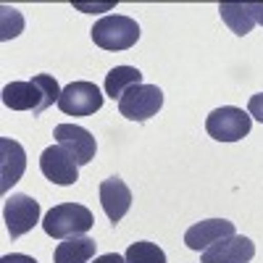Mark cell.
I'll return each mask as SVG.
<instances>
[{"mask_svg":"<svg viewBox=\"0 0 263 263\" xmlns=\"http://www.w3.org/2000/svg\"><path fill=\"white\" fill-rule=\"evenodd\" d=\"M95 224V218L90 213V208H84L79 203H61L53 205L45 218H42V229L53 239H69V237H79L84 232H90Z\"/></svg>","mask_w":263,"mask_h":263,"instance_id":"6da1fadb","label":"cell"},{"mask_svg":"<svg viewBox=\"0 0 263 263\" xmlns=\"http://www.w3.org/2000/svg\"><path fill=\"white\" fill-rule=\"evenodd\" d=\"M92 42L103 50H129L140 40V24L129 16H105L92 27Z\"/></svg>","mask_w":263,"mask_h":263,"instance_id":"7a4b0ae2","label":"cell"},{"mask_svg":"<svg viewBox=\"0 0 263 263\" xmlns=\"http://www.w3.org/2000/svg\"><path fill=\"white\" fill-rule=\"evenodd\" d=\"M250 124H253V119L248 111L234 108V105H224V108H216V111L208 114L205 132L216 142H237L250 135Z\"/></svg>","mask_w":263,"mask_h":263,"instance_id":"3957f363","label":"cell"},{"mask_svg":"<svg viewBox=\"0 0 263 263\" xmlns=\"http://www.w3.org/2000/svg\"><path fill=\"white\" fill-rule=\"evenodd\" d=\"M163 105V92L156 84H137L119 100V114L129 121H147Z\"/></svg>","mask_w":263,"mask_h":263,"instance_id":"277c9868","label":"cell"},{"mask_svg":"<svg viewBox=\"0 0 263 263\" xmlns=\"http://www.w3.org/2000/svg\"><path fill=\"white\" fill-rule=\"evenodd\" d=\"M58 108L66 116H92L103 108V92L95 82H71L63 87Z\"/></svg>","mask_w":263,"mask_h":263,"instance_id":"5b68a950","label":"cell"},{"mask_svg":"<svg viewBox=\"0 0 263 263\" xmlns=\"http://www.w3.org/2000/svg\"><path fill=\"white\" fill-rule=\"evenodd\" d=\"M3 221H6L11 239H18L21 234L34 229V224L40 221V203L34 197L21 195V192L11 195L6 200V208H3Z\"/></svg>","mask_w":263,"mask_h":263,"instance_id":"8992f818","label":"cell"},{"mask_svg":"<svg viewBox=\"0 0 263 263\" xmlns=\"http://www.w3.org/2000/svg\"><path fill=\"white\" fill-rule=\"evenodd\" d=\"M3 103L11 111H32V116H42L50 108L48 95L40 82H11L3 87Z\"/></svg>","mask_w":263,"mask_h":263,"instance_id":"52a82bcc","label":"cell"},{"mask_svg":"<svg viewBox=\"0 0 263 263\" xmlns=\"http://www.w3.org/2000/svg\"><path fill=\"white\" fill-rule=\"evenodd\" d=\"M40 171L45 174L53 184H61V187H69V184H74L79 179V163H77V158L66 147H61V145H50V147L42 150Z\"/></svg>","mask_w":263,"mask_h":263,"instance_id":"ba28073f","label":"cell"},{"mask_svg":"<svg viewBox=\"0 0 263 263\" xmlns=\"http://www.w3.org/2000/svg\"><path fill=\"white\" fill-rule=\"evenodd\" d=\"M255 255V242L242 234H232L224 237L221 242L211 245L208 250H203L200 260L203 263H250Z\"/></svg>","mask_w":263,"mask_h":263,"instance_id":"9c48e42d","label":"cell"},{"mask_svg":"<svg viewBox=\"0 0 263 263\" xmlns=\"http://www.w3.org/2000/svg\"><path fill=\"white\" fill-rule=\"evenodd\" d=\"M53 137L58 140L61 147H66V150L71 153L79 166L90 163V161L95 158L98 142H95V137H92L87 129H82V126H77V124H58L55 132H53Z\"/></svg>","mask_w":263,"mask_h":263,"instance_id":"30bf717a","label":"cell"},{"mask_svg":"<svg viewBox=\"0 0 263 263\" xmlns=\"http://www.w3.org/2000/svg\"><path fill=\"white\" fill-rule=\"evenodd\" d=\"M232 234H237L232 221H227V218H205V221H197L195 227L187 229L184 245L190 250H208L211 245L221 242L224 237H232Z\"/></svg>","mask_w":263,"mask_h":263,"instance_id":"8fae6325","label":"cell"},{"mask_svg":"<svg viewBox=\"0 0 263 263\" xmlns=\"http://www.w3.org/2000/svg\"><path fill=\"white\" fill-rule=\"evenodd\" d=\"M100 205L111 224H119L126 216V211L132 208V190L121 177H111L100 184Z\"/></svg>","mask_w":263,"mask_h":263,"instance_id":"7c38bea8","label":"cell"},{"mask_svg":"<svg viewBox=\"0 0 263 263\" xmlns=\"http://www.w3.org/2000/svg\"><path fill=\"white\" fill-rule=\"evenodd\" d=\"M27 168V153L16 140L3 137L0 140V190L8 192Z\"/></svg>","mask_w":263,"mask_h":263,"instance_id":"4fadbf2b","label":"cell"},{"mask_svg":"<svg viewBox=\"0 0 263 263\" xmlns=\"http://www.w3.org/2000/svg\"><path fill=\"white\" fill-rule=\"evenodd\" d=\"M95 239L92 237H69L55 245V263H90L95 255Z\"/></svg>","mask_w":263,"mask_h":263,"instance_id":"5bb4252c","label":"cell"},{"mask_svg":"<svg viewBox=\"0 0 263 263\" xmlns=\"http://www.w3.org/2000/svg\"><path fill=\"white\" fill-rule=\"evenodd\" d=\"M142 84V71L135 69V66H116V69H111L105 74V95L114 98V100H121L126 95V90H132V87Z\"/></svg>","mask_w":263,"mask_h":263,"instance_id":"9a60e30c","label":"cell"},{"mask_svg":"<svg viewBox=\"0 0 263 263\" xmlns=\"http://www.w3.org/2000/svg\"><path fill=\"white\" fill-rule=\"evenodd\" d=\"M218 13H221L224 24H227L237 37H245V34L255 27L250 3H221V6H218Z\"/></svg>","mask_w":263,"mask_h":263,"instance_id":"2e32d148","label":"cell"},{"mask_svg":"<svg viewBox=\"0 0 263 263\" xmlns=\"http://www.w3.org/2000/svg\"><path fill=\"white\" fill-rule=\"evenodd\" d=\"M126 263H166V253L156 242H132L124 253Z\"/></svg>","mask_w":263,"mask_h":263,"instance_id":"e0dca14e","label":"cell"},{"mask_svg":"<svg viewBox=\"0 0 263 263\" xmlns=\"http://www.w3.org/2000/svg\"><path fill=\"white\" fill-rule=\"evenodd\" d=\"M0 16H3V27H0V40H11L16 37L21 29H24V18H21V13L11 6H3L0 8Z\"/></svg>","mask_w":263,"mask_h":263,"instance_id":"ac0fdd59","label":"cell"},{"mask_svg":"<svg viewBox=\"0 0 263 263\" xmlns=\"http://www.w3.org/2000/svg\"><path fill=\"white\" fill-rule=\"evenodd\" d=\"M248 114H250V119H258V121L263 124V92H258V95L250 98V103H248Z\"/></svg>","mask_w":263,"mask_h":263,"instance_id":"d6986e66","label":"cell"},{"mask_svg":"<svg viewBox=\"0 0 263 263\" xmlns=\"http://www.w3.org/2000/svg\"><path fill=\"white\" fill-rule=\"evenodd\" d=\"M0 263H37L32 255H21V253H11V255H3Z\"/></svg>","mask_w":263,"mask_h":263,"instance_id":"ffe728a7","label":"cell"},{"mask_svg":"<svg viewBox=\"0 0 263 263\" xmlns=\"http://www.w3.org/2000/svg\"><path fill=\"white\" fill-rule=\"evenodd\" d=\"M92 263H126L119 253H108V255H100V258H95Z\"/></svg>","mask_w":263,"mask_h":263,"instance_id":"44dd1931","label":"cell"},{"mask_svg":"<svg viewBox=\"0 0 263 263\" xmlns=\"http://www.w3.org/2000/svg\"><path fill=\"white\" fill-rule=\"evenodd\" d=\"M250 8H253V18H255V24H260V27H263V3H250Z\"/></svg>","mask_w":263,"mask_h":263,"instance_id":"7402d4cb","label":"cell"}]
</instances>
